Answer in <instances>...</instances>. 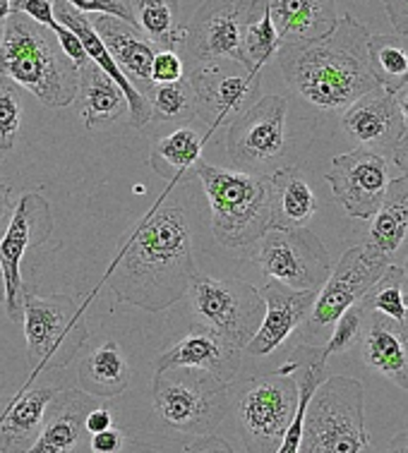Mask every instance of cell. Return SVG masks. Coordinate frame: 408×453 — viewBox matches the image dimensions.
Here are the masks:
<instances>
[{
  "label": "cell",
  "mask_w": 408,
  "mask_h": 453,
  "mask_svg": "<svg viewBox=\"0 0 408 453\" xmlns=\"http://www.w3.org/2000/svg\"><path fill=\"white\" fill-rule=\"evenodd\" d=\"M185 77V60L175 49H158L151 60V82H178Z\"/></svg>",
  "instance_id": "obj_38"
},
{
  "label": "cell",
  "mask_w": 408,
  "mask_h": 453,
  "mask_svg": "<svg viewBox=\"0 0 408 453\" xmlns=\"http://www.w3.org/2000/svg\"><path fill=\"white\" fill-rule=\"evenodd\" d=\"M281 46V39L276 34V27L269 15L267 3L255 19L248 22L245 34H242V60L250 70H259L267 65V60L276 56V50Z\"/></svg>",
  "instance_id": "obj_35"
},
{
  "label": "cell",
  "mask_w": 408,
  "mask_h": 453,
  "mask_svg": "<svg viewBox=\"0 0 408 453\" xmlns=\"http://www.w3.org/2000/svg\"><path fill=\"white\" fill-rule=\"evenodd\" d=\"M56 388H22L17 394L0 398V451H32L34 441L42 434L46 403Z\"/></svg>",
  "instance_id": "obj_24"
},
{
  "label": "cell",
  "mask_w": 408,
  "mask_h": 453,
  "mask_svg": "<svg viewBox=\"0 0 408 453\" xmlns=\"http://www.w3.org/2000/svg\"><path fill=\"white\" fill-rule=\"evenodd\" d=\"M363 324H366V310L358 303H353L349 310H343L339 314V319L334 322V331L329 341H327V346H322V355H325L327 360L332 357V355L346 353L353 346H358L360 336H363Z\"/></svg>",
  "instance_id": "obj_36"
},
{
  "label": "cell",
  "mask_w": 408,
  "mask_h": 453,
  "mask_svg": "<svg viewBox=\"0 0 408 453\" xmlns=\"http://www.w3.org/2000/svg\"><path fill=\"white\" fill-rule=\"evenodd\" d=\"M53 233V214L46 197L39 192H27L15 204L12 219L0 240V266L5 276V310L12 322H22V259L32 248H39Z\"/></svg>",
  "instance_id": "obj_14"
},
{
  "label": "cell",
  "mask_w": 408,
  "mask_h": 453,
  "mask_svg": "<svg viewBox=\"0 0 408 453\" xmlns=\"http://www.w3.org/2000/svg\"><path fill=\"white\" fill-rule=\"evenodd\" d=\"M5 303V276H3V266H0V305Z\"/></svg>",
  "instance_id": "obj_51"
},
{
  "label": "cell",
  "mask_w": 408,
  "mask_h": 453,
  "mask_svg": "<svg viewBox=\"0 0 408 453\" xmlns=\"http://www.w3.org/2000/svg\"><path fill=\"white\" fill-rule=\"evenodd\" d=\"M87 303L77 305L73 297L63 293L39 296L25 286L22 326L27 341L29 384L43 372L65 370L67 365L75 363L89 338V326L84 322Z\"/></svg>",
  "instance_id": "obj_5"
},
{
  "label": "cell",
  "mask_w": 408,
  "mask_h": 453,
  "mask_svg": "<svg viewBox=\"0 0 408 453\" xmlns=\"http://www.w3.org/2000/svg\"><path fill=\"white\" fill-rule=\"evenodd\" d=\"M259 296L265 300V317L255 336L242 348L252 357L272 355L281 343H286V338L291 336L300 324L308 322L317 290H293L281 286L279 280H269L265 288H259Z\"/></svg>",
  "instance_id": "obj_19"
},
{
  "label": "cell",
  "mask_w": 408,
  "mask_h": 453,
  "mask_svg": "<svg viewBox=\"0 0 408 453\" xmlns=\"http://www.w3.org/2000/svg\"><path fill=\"white\" fill-rule=\"evenodd\" d=\"M77 74H80V89H77L80 116L89 130L109 127L118 118L126 116V94L94 60H87L84 65L77 67Z\"/></svg>",
  "instance_id": "obj_27"
},
{
  "label": "cell",
  "mask_w": 408,
  "mask_h": 453,
  "mask_svg": "<svg viewBox=\"0 0 408 453\" xmlns=\"http://www.w3.org/2000/svg\"><path fill=\"white\" fill-rule=\"evenodd\" d=\"M401 296H404V310H406V322H408V273L404 276V283H401Z\"/></svg>",
  "instance_id": "obj_50"
},
{
  "label": "cell",
  "mask_w": 408,
  "mask_h": 453,
  "mask_svg": "<svg viewBox=\"0 0 408 453\" xmlns=\"http://www.w3.org/2000/svg\"><path fill=\"white\" fill-rule=\"evenodd\" d=\"M56 36H58V43H60V49H63V53H65L67 58L73 60L77 67L84 65V63L89 60V56H87V50H84L82 42L77 39V34L73 32V29H67L65 25H60L58 29H56Z\"/></svg>",
  "instance_id": "obj_40"
},
{
  "label": "cell",
  "mask_w": 408,
  "mask_h": 453,
  "mask_svg": "<svg viewBox=\"0 0 408 453\" xmlns=\"http://www.w3.org/2000/svg\"><path fill=\"white\" fill-rule=\"evenodd\" d=\"M370 221L373 223L363 248L375 259L394 264V257L399 255L408 240V175L389 180L382 204Z\"/></svg>",
  "instance_id": "obj_25"
},
{
  "label": "cell",
  "mask_w": 408,
  "mask_h": 453,
  "mask_svg": "<svg viewBox=\"0 0 408 453\" xmlns=\"http://www.w3.org/2000/svg\"><path fill=\"white\" fill-rule=\"evenodd\" d=\"M298 403L293 372L259 374L231 387V405L248 451H276Z\"/></svg>",
  "instance_id": "obj_8"
},
{
  "label": "cell",
  "mask_w": 408,
  "mask_h": 453,
  "mask_svg": "<svg viewBox=\"0 0 408 453\" xmlns=\"http://www.w3.org/2000/svg\"><path fill=\"white\" fill-rule=\"evenodd\" d=\"M392 158L382 151L358 147L349 154L334 157L325 180L332 188L334 199L350 219L370 221L392 180Z\"/></svg>",
  "instance_id": "obj_15"
},
{
  "label": "cell",
  "mask_w": 408,
  "mask_h": 453,
  "mask_svg": "<svg viewBox=\"0 0 408 453\" xmlns=\"http://www.w3.org/2000/svg\"><path fill=\"white\" fill-rule=\"evenodd\" d=\"M0 154H3V151H0Z\"/></svg>",
  "instance_id": "obj_53"
},
{
  "label": "cell",
  "mask_w": 408,
  "mask_h": 453,
  "mask_svg": "<svg viewBox=\"0 0 408 453\" xmlns=\"http://www.w3.org/2000/svg\"><path fill=\"white\" fill-rule=\"evenodd\" d=\"M10 15H12V0H0V36H3Z\"/></svg>",
  "instance_id": "obj_48"
},
{
  "label": "cell",
  "mask_w": 408,
  "mask_h": 453,
  "mask_svg": "<svg viewBox=\"0 0 408 453\" xmlns=\"http://www.w3.org/2000/svg\"><path fill=\"white\" fill-rule=\"evenodd\" d=\"M135 25L158 49H183L188 27L178 25L181 0H127Z\"/></svg>",
  "instance_id": "obj_31"
},
{
  "label": "cell",
  "mask_w": 408,
  "mask_h": 453,
  "mask_svg": "<svg viewBox=\"0 0 408 453\" xmlns=\"http://www.w3.org/2000/svg\"><path fill=\"white\" fill-rule=\"evenodd\" d=\"M12 211H15V202H12V188L8 182H0V240L5 235L10 226V219H12Z\"/></svg>",
  "instance_id": "obj_44"
},
{
  "label": "cell",
  "mask_w": 408,
  "mask_h": 453,
  "mask_svg": "<svg viewBox=\"0 0 408 453\" xmlns=\"http://www.w3.org/2000/svg\"><path fill=\"white\" fill-rule=\"evenodd\" d=\"M267 8L281 43L322 39L339 19L334 0H267Z\"/></svg>",
  "instance_id": "obj_26"
},
{
  "label": "cell",
  "mask_w": 408,
  "mask_h": 453,
  "mask_svg": "<svg viewBox=\"0 0 408 453\" xmlns=\"http://www.w3.org/2000/svg\"><path fill=\"white\" fill-rule=\"evenodd\" d=\"M363 384L350 377H325L310 398L298 451L358 453L370 449Z\"/></svg>",
  "instance_id": "obj_6"
},
{
  "label": "cell",
  "mask_w": 408,
  "mask_h": 453,
  "mask_svg": "<svg viewBox=\"0 0 408 453\" xmlns=\"http://www.w3.org/2000/svg\"><path fill=\"white\" fill-rule=\"evenodd\" d=\"M389 264L367 255L366 248L346 250L334 266L327 280L319 286L315 297V305L310 310L308 322L312 329L332 326L343 310H349L353 303H358L366 296L370 286L375 283Z\"/></svg>",
  "instance_id": "obj_16"
},
{
  "label": "cell",
  "mask_w": 408,
  "mask_h": 453,
  "mask_svg": "<svg viewBox=\"0 0 408 453\" xmlns=\"http://www.w3.org/2000/svg\"><path fill=\"white\" fill-rule=\"evenodd\" d=\"M392 94H394V104H396V108H399L401 120H404V130L408 132V80L401 84L399 89L392 91Z\"/></svg>",
  "instance_id": "obj_47"
},
{
  "label": "cell",
  "mask_w": 408,
  "mask_h": 453,
  "mask_svg": "<svg viewBox=\"0 0 408 453\" xmlns=\"http://www.w3.org/2000/svg\"><path fill=\"white\" fill-rule=\"evenodd\" d=\"M101 405V398L84 388H63L50 395L42 422V434L34 441V453H77L89 451L87 415Z\"/></svg>",
  "instance_id": "obj_18"
},
{
  "label": "cell",
  "mask_w": 408,
  "mask_h": 453,
  "mask_svg": "<svg viewBox=\"0 0 408 453\" xmlns=\"http://www.w3.org/2000/svg\"><path fill=\"white\" fill-rule=\"evenodd\" d=\"M89 22L127 80L140 91L150 89L157 46L142 34L140 27L116 15H92Z\"/></svg>",
  "instance_id": "obj_23"
},
{
  "label": "cell",
  "mask_w": 408,
  "mask_h": 453,
  "mask_svg": "<svg viewBox=\"0 0 408 453\" xmlns=\"http://www.w3.org/2000/svg\"><path fill=\"white\" fill-rule=\"evenodd\" d=\"M406 272L389 264L382 272V276L370 286L366 296L360 297V305L366 312H380L392 317L396 322H406V310H404V296H401V283H404Z\"/></svg>",
  "instance_id": "obj_34"
},
{
  "label": "cell",
  "mask_w": 408,
  "mask_h": 453,
  "mask_svg": "<svg viewBox=\"0 0 408 453\" xmlns=\"http://www.w3.org/2000/svg\"><path fill=\"white\" fill-rule=\"evenodd\" d=\"M53 3L56 0H12V10L25 12L27 17H32L34 22H39V25L49 27L50 32H56L60 22L56 19V12H53Z\"/></svg>",
  "instance_id": "obj_39"
},
{
  "label": "cell",
  "mask_w": 408,
  "mask_h": 453,
  "mask_svg": "<svg viewBox=\"0 0 408 453\" xmlns=\"http://www.w3.org/2000/svg\"><path fill=\"white\" fill-rule=\"evenodd\" d=\"M272 178L274 190V226L276 228H300L315 216V192L296 165L279 168Z\"/></svg>",
  "instance_id": "obj_28"
},
{
  "label": "cell",
  "mask_w": 408,
  "mask_h": 453,
  "mask_svg": "<svg viewBox=\"0 0 408 453\" xmlns=\"http://www.w3.org/2000/svg\"><path fill=\"white\" fill-rule=\"evenodd\" d=\"M53 12H56V19H58L60 25H65L67 29H73V32L77 34V39L82 42L89 60H94V63H96L104 73L109 74L118 87H120V91L126 94L130 125L140 130V127H144L147 123H151V106L150 101H147V96H144V91L137 89V87L127 80L126 74H123V70L118 67V63L109 53V49L104 46L101 36L96 34L92 22H89V17L73 8V5H67L65 0H56V3H53Z\"/></svg>",
  "instance_id": "obj_21"
},
{
  "label": "cell",
  "mask_w": 408,
  "mask_h": 453,
  "mask_svg": "<svg viewBox=\"0 0 408 453\" xmlns=\"http://www.w3.org/2000/svg\"><path fill=\"white\" fill-rule=\"evenodd\" d=\"M207 137L197 132L195 127H178L166 137L154 144L151 149V168L157 171L161 178L171 182L183 180L190 168L202 161V151H204Z\"/></svg>",
  "instance_id": "obj_30"
},
{
  "label": "cell",
  "mask_w": 408,
  "mask_h": 453,
  "mask_svg": "<svg viewBox=\"0 0 408 453\" xmlns=\"http://www.w3.org/2000/svg\"><path fill=\"white\" fill-rule=\"evenodd\" d=\"M0 74L49 108L73 106L80 89L77 65L63 53L56 32L17 10L0 36Z\"/></svg>",
  "instance_id": "obj_3"
},
{
  "label": "cell",
  "mask_w": 408,
  "mask_h": 453,
  "mask_svg": "<svg viewBox=\"0 0 408 453\" xmlns=\"http://www.w3.org/2000/svg\"><path fill=\"white\" fill-rule=\"evenodd\" d=\"M106 427H113V412H111V408L96 405V408L87 415V429H89V434H94V432H101V429Z\"/></svg>",
  "instance_id": "obj_45"
},
{
  "label": "cell",
  "mask_w": 408,
  "mask_h": 453,
  "mask_svg": "<svg viewBox=\"0 0 408 453\" xmlns=\"http://www.w3.org/2000/svg\"><path fill=\"white\" fill-rule=\"evenodd\" d=\"M389 451H408V432H404V434L389 441Z\"/></svg>",
  "instance_id": "obj_49"
},
{
  "label": "cell",
  "mask_w": 408,
  "mask_h": 453,
  "mask_svg": "<svg viewBox=\"0 0 408 453\" xmlns=\"http://www.w3.org/2000/svg\"><path fill=\"white\" fill-rule=\"evenodd\" d=\"M144 96L151 106V118L171 123V120H190L197 116V99H195V89L188 77L178 80V82L154 84Z\"/></svg>",
  "instance_id": "obj_33"
},
{
  "label": "cell",
  "mask_w": 408,
  "mask_h": 453,
  "mask_svg": "<svg viewBox=\"0 0 408 453\" xmlns=\"http://www.w3.org/2000/svg\"><path fill=\"white\" fill-rule=\"evenodd\" d=\"M265 3L267 0H204L192 17L183 46L192 63L228 58L245 65L242 34L248 22L262 12Z\"/></svg>",
  "instance_id": "obj_13"
},
{
  "label": "cell",
  "mask_w": 408,
  "mask_h": 453,
  "mask_svg": "<svg viewBox=\"0 0 408 453\" xmlns=\"http://www.w3.org/2000/svg\"><path fill=\"white\" fill-rule=\"evenodd\" d=\"M154 411L164 425L181 434H212L231 408V384L188 367L154 372Z\"/></svg>",
  "instance_id": "obj_7"
},
{
  "label": "cell",
  "mask_w": 408,
  "mask_h": 453,
  "mask_svg": "<svg viewBox=\"0 0 408 453\" xmlns=\"http://www.w3.org/2000/svg\"><path fill=\"white\" fill-rule=\"evenodd\" d=\"M401 269H404V272L408 273V257H406V262H404V266H401Z\"/></svg>",
  "instance_id": "obj_52"
},
{
  "label": "cell",
  "mask_w": 408,
  "mask_h": 453,
  "mask_svg": "<svg viewBox=\"0 0 408 453\" xmlns=\"http://www.w3.org/2000/svg\"><path fill=\"white\" fill-rule=\"evenodd\" d=\"M367 42L366 27L343 15L322 39L281 43L276 58L300 99L319 111H342L377 84L367 63Z\"/></svg>",
  "instance_id": "obj_2"
},
{
  "label": "cell",
  "mask_w": 408,
  "mask_h": 453,
  "mask_svg": "<svg viewBox=\"0 0 408 453\" xmlns=\"http://www.w3.org/2000/svg\"><path fill=\"white\" fill-rule=\"evenodd\" d=\"M289 101L283 96H259L252 106L231 120L226 132V154L235 168L259 171L286 149Z\"/></svg>",
  "instance_id": "obj_12"
},
{
  "label": "cell",
  "mask_w": 408,
  "mask_h": 453,
  "mask_svg": "<svg viewBox=\"0 0 408 453\" xmlns=\"http://www.w3.org/2000/svg\"><path fill=\"white\" fill-rule=\"evenodd\" d=\"M130 384V365L116 341H106L80 365V388L96 398L120 395Z\"/></svg>",
  "instance_id": "obj_29"
},
{
  "label": "cell",
  "mask_w": 408,
  "mask_h": 453,
  "mask_svg": "<svg viewBox=\"0 0 408 453\" xmlns=\"http://www.w3.org/2000/svg\"><path fill=\"white\" fill-rule=\"evenodd\" d=\"M195 273L190 219L166 190L127 235L106 272V286L118 303L164 312L188 296Z\"/></svg>",
  "instance_id": "obj_1"
},
{
  "label": "cell",
  "mask_w": 408,
  "mask_h": 453,
  "mask_svg": "<svg viewBox=\"0 0 408 453\" xmlns=\"http://www.w3.org/2000/svg\"><path fill=\"white\" fill-rule=\"evenodd\" d=\"M370 73L380 87L396 91L408 80V49L394 34H377L367 42Z\"/></svg>",
  "instance_id": "obj_32"
},
{
  "label": "cell",
  "mask_w": 408,
  "mask_h": 453,
  "mask_svg": "<svg viewBox=\"0 0 408 453\" xmlns=\"http://www.w3.org/2000/svg\"><path fill=\"white\" fill-rule=\"evenodd\" d=\"M384 10L396 34L408 39V0H384Z\"/></svg>",
  "instance_id": "obj_42"
},
{
  "label": "cell",
  "mask_w": 408,
  "mask_h": 453,
  "mask_svg": "<svg viewBox=\"0 0 408 453\" xmlns=\"http://www.w3.org/2000/svg\"><path fill=\"white\" fill-rule=\"evenodd\" d=\"M259 70H250L238 60L228 58L192 63L188 80L197 99V116L207 120L209 130L221 123H231L259 99Z\"/></svg>",
  "instance_id": "obj_11"
},
{
  "label": "cell",
  "mask_w": 408,
  "mask_h": 453,
  "mask_svg": "<svg viewBox=\"0 0 408 453\" xmlns=\"http://www.w3.org/2000/svg\"><path fill=\"white\" fill-rule=\"evenodd\" d=\"M22 125V99L17 84L0 74V151L15 147Z\"/></svg>",
  "instance_id": "obj_37"
},
{
  "label": "cell",
  "mask_w": 408,
  "mask_h": 453,
  "mask_svg": "<svg viewBox=\"0 0 408 453\" xmlns=\"http://www.w3.org/2000/svg\"><path fill=\"white\" fill-rule=\"evenodd\" d=\"M360 353L370 370L380 372L408 391V322L380 312H366Z\"/></svg>",
  "instance_id": "obj_22"
},
{
  "label": "cell",
  "mask_w": 408,
  "mask_h": 453,
  "mask_svg": "<svg viewBox=\"0 0 408 453\" xmlns=\"http://www.w3.org/2000/svg\"><path fill=\"white\" fill-rule=\"evenodd\" d=\"M178 451H234V446L224 441V439H219L214 432L212 434H200V437H195L192 441L183 444Z\"/></svg>",
  "instance_id": "obj_43"
},
{
  "label": "cell",
  "mask_w": 408,
  "mask_h": 453,
  "mask_svg": "<svg viewBox=\"0 0 408 453\" xmlns=\"http://www.w3.org/2000/svg\"><path fill=\"white\" fill-rule=\"evenodd\" d=\"M188 293L200 322L219 331L228 343L241 350L255 336L265 317V300L259 296V288L248 280L195 273Z\"/></svg>",
  "instance_id": "obj_9"
},
{
  "label": "cell",
  "mask_w": 408,
  "mask_h": 453,
  "mask_svg": "<svg viewBox=\"0 0 408 453\" xmlns=\"http://www.w3.org/2000/svg\"><path fill=\"white\" fill-rule=\"evenodd\" d=\"M343 127L360 147L389 154L396 142L406 134L394 94L375 84L346 106L342 118Z\"/></svg>",
  "instance_id": "obj_20"
},
{
  "label": "cell",
  "mask_w": 408,
  "mask_h": 453,
  "mask_svg": "<svg viewBox=\"0 0 408 453\" xmlns=\"http://www.w3.org/2000/svg\"><path fill=\"white\" fill-rule=\"evenodd\" d=\"M389 157H392V164L399 168L401 173L408 175V132L394 144L392 151H389Z\"/></svg>",
  "instance_id": "obj_46"
},
{
  "label": "cell",
  "mask_w": 408,
  "mask_h": 453,
  "mask_svg": "<svg viewBox=\"0 0 408 453\" xmlns=\"http://www.w3.org/2000/svg\"><path fill=\"white\" fill-rule=\"evenodd\" d=\"M212 214V233L224 248H248L274 226L272 178L258 171L195 165Z\"/></svg>",
  "instance_id": "obj_4"
},
{
  "label": "cell",
  "mask_w": 408,
  "mask_h": 453,
  "mask_svg": "<svg viewBox=\"0 0 408 453\" xmlns=\"http://www.w3.org/2000/svg\"><path fill=\"white\" fill-rule=\"evenodd\" d=\"M242 365V350L228 343L219 331L202 322H195L190 331L178 343L166 348L154 360V372L171 370V367H188L214 374L217 380L234 384Z\"/></svg>",
  "instance_id": "obj_17"
},
{
  "label": "cell",
  "mask_w": 408,
  "mask_h": 453,
  "mask_svg": "<svg viewBox=\"0 0 408 453\" xmlns=\"http://www.w3.org/2000/svg\"><path fill=\"white\" fill-rule=\"evenodd\" d=\"M269 280H279L293 290H319L325 283L332 262L322 240L305 226L300 228H276L272 226L252 257Z\"/></svg>",
  "instance_id": "obj_10"
},
{
  "label": "cell",
  "mask_w": 408,
  "mask_h": 453,
  "mask_svg": "<svg viewBox=\"0 0 408 453\" xmlns=\"http://www.w3.org/2000/svg\"><path fill=\"white\" fill-rule=\"evenodd\" d=\"M89 451L94 453H116L123 451V434L113 427L94 432L89 437Z\"/></svg>",
  "instance_id": "obj_41"
}]
</instances>
